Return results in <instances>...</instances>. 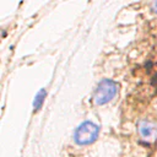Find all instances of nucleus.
<instances>
[{
	"label": "nucleus",
	"instance_id": "obj_1",
	"mask_svg": "<svg viewBox=\"0 0 157 157\" xmlns=\"http://www.w3.org/2000/svg\"><path fill=\"white\" fill-rule=\"evenodd\" d=\"M98 131H99V129L96 124H93L91 121H85L75 130V134H74L75 142L78 145L91 144L97 139Z\"/></svg>",
	"mask_w": 157,
	"mask_h": 157
},
{
	"label": "nucleus",
	"instance_id": "obj_2",
	"mask_svg": "<svg viewBox=\"0 0 157 157\" xmlns=\"http://www.w3.org/2000/svg\"><path fill=\"white\" fill-rule=\"evenodd\" d=\"M118 91V85L112 80H103L98 83L93 93V99L97 104H104L109 102Z\"/></svg>",
	"mask_w": 157,
	"mask_h": 157
},
{
	"label": "nucleus",
	"instance_id": "obj_3",
	"mask_svg": "<svg viewBox=\"0 0 157 157\" xmlns=\"http://www.w3.org/2000/svg\"><path fill=\"white\" fill-rule=\"evenodd\" d=\"M140 132L144 137H156L157 136V125L150 121L140 124Z\"/></svg>",
	"mask_w": 157,
	"mask_h": 157
},
{
	"label": "nucleus",
	"instance_id": "obj_4",
	"mask_svg": "<svg viewBox=\"0 0 157 157\" xmlns=\"http://www.w3.org/2000/svg\"><path fill=\"white\" fill-rule=\"evenodd\" d=\"M44 98H45V91H44V90H40V92L37 94V97H36V99H34V109H36V110H38V109L40 108V105H42Z\"/></svg>",
	"mask_w": 157,
	"mask_h": 157
},
{
	"label": "nucleus",
	"instance_id": "obj_5",
	"mask_svg": "<svg viewBox=\"0 0 157 157\" xmlns=\"http://www.w3.org/2000/svg\"><path fill=\"white\" fill-rule=\"evenodd\" d=\"M155 9H156V11H157V2L155 4Z\"/></svg>",
	"mask_w": 157,
	"mask_h": 157
}]
</instances>
